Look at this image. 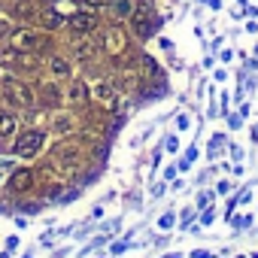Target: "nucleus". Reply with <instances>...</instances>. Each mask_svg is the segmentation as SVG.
<instances>
[{
  "label": "nucleus",
  "mask_w": 258,
  "mask_h": 258,
  "mask_svg": "<svg viewBox=\"0 0 258 258\" xmlns=\"http://www.w3.org/2000/svg\"><path fill=\"white\" fill-rule=\"evenodd\" d=\"M94 97H97V100H106V103H109V100L115 97V88H112L109 82H97V85H94Z\"/></svg>",
  "instance_id": "9d476101"
},
{
  "label": "nucleus",
  "mask_w": 258,
  "mask_h": 258,
  "mask_svg": "<svg viewBox=\"0 0 258 258\" xmlns=\"http://www.w3.org/2000/svg\"><path fill=\"white\" fill-rule=\"evenodd\" d=\"M16 134V118L10 112H0V137H10Z\"/></svg>",
  "instance_id": "1a4fd4ad"
},
{
  "label": "nucleus",
  "mask_w": 258,
  "mask_h": 258,
  "mask_svg": "<svg viewBox=\"0 0 258 258\" xmlns=\"http://www.w3.org/2000/svg\"><path fill=\"white\" fill-rule=\"evenodd\" d=\"M124 46H127L124 34H121L118 28H109V31H106V40H103V49H106L109 55H118V52H124Z\"/></svg>",
  "instance_id": "20e7f679"
},
{
  "label": "nucleus",
  "mask_w": 258,
  "mask_h": 258,
  "mask_svg": "<svg viewBox=\"0 0 258 258\" xmlns=\"http://www.w3.org/2000/svg\"><path fill=\"white\" fill-rule=\"evenodd\" d=\"M58 100H61L58 85H46V88H43V103H58Z\"/></svg>",
  "instance_id": "4468645a"
},
{
  "label": "nucleus",
  "mask_w": 258,
  "mask_h": 258,
  "mask_svg": "<svg viewBox=\"0 0 258 258\" xmlns=\"http://www.w3.org/2000/svg\"><path fill=\"white\" fill-rule=\"evenodd\" d=\"M67 94H70V100H85V97H88V88H85L82 82H73Z\"/></svg>",
  "instance_id": "ddd939ff"
},
{
  "label": "nucleus",
  "mask_w": 258,
  "mask_h": 258,
  "mask_svg": "<svg viewBox=\"0 0 258 258\" xmlns=\"http://www.w3.org/2000/svg\"><path fill=\"white\" fill-rule=\"evenodd\" d=\"M43 140H46L43 131H25V134L16 140V155H22V158H34V155L43 149Z\"/></svg>",
  "instance_id": "f257e3e1"
},
{
  "label": "nucleus",
  "mask_w": 258,
  "mask_h": 258,
  "mask_svg": "<svg viewBox=\"0 0 258 258\" xmlns=\"http://www.w3.org/2000/svg\"><path fill=\"white\" fill-rule=\"evenodd\" d=\"M109 10H112V16H118V19H131L134 4H131V0H109Z\"/></svg>",
  "instance_id": "6e6552de"
},
{
  "label": "nucleus",
  "mask_w": 258,
  "mask_h": 258,
  "mask_svg": "<svg viewBox=\"0 0 258 258\" xmlns=\"http://www.w3.org/2000/svg\"><path fill=\"white\" fill-rule=\"evenodd\" d=\"M49 64H52V73L55 76H67L70 73V61H64V58H52Z\"/></svg>",
  "instance_id": "f8f14e48"
},
{
  "label": "nucleus",
  "mask_w": 258,
  "mask_h": 258,
  "mask_svg": "<svg viewBox=\"0 0 258 258\" xmlns=\"http://www.w3.org/2000/svg\"><path fill=\"white\" fill-rule=\"evenodd\" d=\"M4 34H7V22H4V19H0V37H4Z\"/></svg>",
  "instance_id": "f3484780"
},
{
  "label": "nucleus",
  "mask_w": 258,
  "mask_h": 258,
  "mask_svg": "<svg viewBox=\"0 0 258 258\" xmlns=\"http://www.w3.org/2000/svg\"><path fill=\"white\" fill-rule=\"evenodd\" d=\"M37 46H40V37H34V34H28V31L13 34V49H16V52H31V49H37Z\"/></svg>",
  "instance_id": "423d86ee"
},
{
  "label": "nucleus",
  "mask_w": 258,
  "mask_h": 258,
  "mask_svg": "<svg viewBox=\"0 0 258 258\" xmlns=\"http://www.w3.org/2000/svg\"><path fill=\"white\" fill-rule=\"evenodd\" d=\"M61 22H64L61 13H46V16H43V25H46V28H58Z\"/></svg>",
  "instance_id": "2eb2a0df"
},
{
  "label": "nucleus",
  "mask_w": 258,
  "mask_h": 258,
  "mask_svg": "<svg viewBox=\"0 0 258 258\" xmlns=\"http://www.w3.org/2000/svg\"><path fill=\"white\" fill-rule=\"evenodd\" d=\"M10 185H13L16 191H25V188L34 185V173H31V170H16L13 179H10Z\"/></svg>",
  "instance_id": "0eeeda50"
},
{
  "label": "nucleus",
  "mask_w": 258,
  "mask_h": 258,
  "mask_svg": "<svg viewBox=\"0 0 258 258\" xmlns=\"http://www.w3.org/2000/svg\"><path fill=\"white\" fill-rule=\"evenodd\" d=\"M88 55H91V46L88 43H79L76 46V58H88Z\"/></svg>",
  "instance_id": "dca6fc26"
},
{
  "label": "nucleus",
  "mask_w": 258,
  "mask_h": 258,
  "mask_svg": "<svg viewBox=\"0 0 258 258\" xmlns=\"http://www.w3.org/2000/svg\"><path fill=\"white\" fill-rule=\"evenodd\" d=\"M7 100H10L13 106H31V103H34V94H31L28 85H22V82H10V85H7Z\"/></svg>",
  "instance_id": "f03ea898"
},
{
  "label": "nucleus",
  "mask_w": 258,
  "mask_h": 258,
  "mask_svg": "<svg viewBox=\"0 0 258 258\" xmlns=\"http://www.w3.org/2000/svg\"><path fill=\"white\" fill-rule=\"evenodd\" d=\"M52 131H55V134H67V131H70V115H55Z\"/></svg>",
  "instance_id": "9b49d317"
},
{
  "label": "nucleus",
  "mask_w": 258,
  "mask_h": 258,
  "mask_svg": "<svg viewBox=\"0 0 258 258\" xmlns=\"http://www.w3.org/2000/svg\"><path fill=\"white\" fill-rule=\"evenodd\" d=\"M131 22H134V31H137L140 37L152 34V19H149V10H146V7L134 10V13H131Z\"/></svg>",
  "instance_id": "39448f33"
},
{
  "label": "nucleus",
  "mask_w": 258,
  "mask_h": 258,
  "mask_svg": "<svg viewBox=\"0 0 258 258\" xmlns=\"http://www.w3.org/2000/svg\"><path fill=\"white\" fill-rule=\"evenodd\" d=\"M67 22H70V28H73V31H82V34H88V31H94V28H97V16H94V13H88V10H85V13L70 16Z\"/></svg>",
  "instance_id": "7ed1b4c3"
}]
</instances>
